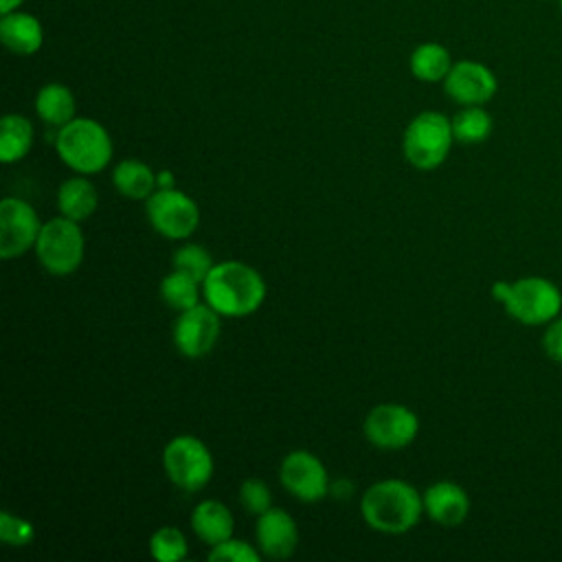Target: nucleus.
<instances>
[{"label": "nucleus", "instance_id": "3", "mask_svg": "<svg viewBox=\"0 0 562 562\" xmlns=\"http://www.w3.org/2000/svg\"><path fill=\"white\" fill-rule=\"evenodd\" d=\"M492 296L522 325L551 323L562 310L558 285L544 277H522L514 283L496 281L492 285Z\"/></svg>", "mask_w": 562, "mask_h": 562}, {"label": "nucleus", "instance_id": "24", "mask_svg": "<svg viewBox=\"0 0 562 562\" xmlns=\"http://www.w3.org/2000/svg\"><path fill=\"white\" fill-rule=\"evenodd\" d=\"M198 285H200V281H195L193 277H189L180 270H171L160 281V296L171 310L184 312V310L198 305V296H200Z\"/></svg>", "mask_w": 562, "mask_h": 562}, {"label": "nucleus", "instance_id": "2", "mask_svg": "<svg viewBox=\"0 0 562 562\" xmlns=\"http://www.w3.org/2000/svg\"><path fill=\"white\" fill-rule=\"evenodd\" d=\"M424 512V496L402 481L386 479L373 483L360 501L364 522L380 533H404L413 529Z\"/></svg>", "mask_w": 562, "mask_h": 562}, {"label": "nucleus", "instance_id": "32", "mask_svg": "<svg viewBox=\"0 0 562 562\" xmlns=\"http://www.w3.org/2000/svg\"><path fill=\"white\" fill-rule=\"evenodd\" d=\"M24 0H0V13H11L15 11Z\"/></svg>", "mask_w": 562, "mask_h": 562}, {"label": "nucleus", "instance_id": "16", "mask_svg": "<svg viewBox=\"0 0 562 562\" xmlns=\"http://www.w3.org/2000/svg\"><path fill=\"white\" fill-rule=\"evenodd\" d=\"M0 40L4 48L15 55H33L42 48L44 31L35 15L15 9L11 13H2Z\"/></svg>", "mask_w": 562, "mask_h": 562}, {"label": "nucleus", "instance_id": "19", "mask_svg": "<svg viewBox=\"0 0 562 562\" xmlns=\"http://www.w3.org/2000/svg\"><path fill=\"white\" fill-rule=\"evenodd\" d=\"M112 182L114 189L130 200H147L158 189L151 167L134 158H125L114 167Z\"/></svg>", "mask_w": 562, "mask_h": 562}, {"label": "nucleus", "instance_id": "1", "mask_svg": "<svg viewBox=\"0 0 562 562\" xmlns=\"http://www.w3.org/2000/svg\"><path fill=\"white\" fill-rule=\"evenodd\" d=\"M202 294L222 316H248L263 303L266 281L244 261H222L202 281Z\"/></svg>", "mask_w": 562, "mask_h": 562}, {"label": "nucleus", "instance_id": "12", "mask_svg": "<svg viewBox=\"0 0 562 562\" xmlns=\"http://www.w3.org/2000/svg\"><path fill=\"white\" fill-rule=\"evenodd\" d=\"M220 316L209 303L193 305L180 312L173 325L176 349L187 358L206 356L220 338Z\"/></svg>", "mask_w": 562, "mask_h": 562}, {"label": "nucleus", "instance_id": "30", "mask_svg": "<svg viewBox=\"0 0 562 562\" xmlns=\"http://www.w3.org/2000/svg\"><path fill=\"white\" fill-rule=\"evenodd\" d=\"M542 349L551 360L562 362V318H553L549 323L542 336Z\"/></svg>", "mask_w": 562, "mask_h": 562}, {"label": "nucleus", "instance_id": "9", "mask_svg": "<svg viewBox=\"0 0 562 562\" xmlns=\"http://www.w3.org/2000/svg\"><path fill=\"white\" fill-rule=\"evenodd\" d=\"M362 430L369 443H373L375 448L400 450L413 443V439L417 437L419 419L404 404H378L364 417Z\"/></svg>", "mask_w": 562, "mask_h": 562}, {"label": "nucleus", "instance_id": "22", "mask_svg": "<svg viewBox=\"0 0 562 562\" xmlns=\"http://www.w3.org/2000/svg\"><path fill=\"white\" fill-rule=\"evenodd\" d=\"M411 72L419 81H443L452 68V59L446 46L437 42H424L411 53Z\"/></svg>", "mask_w": 562, "mask_h": 562}, {"label": "nucleus", "instance_id": "17", "mask_svg": "<svg viewBox=\"0 0 562 562\" xmlns=\"http://www.w3.org/2000/svg\"><path fill=\"white\" fill-rule=\"evenodd\" d=\"M191 527L202 542L213 547L233 536L235 520H233L231 509L222 501L206 498L195 505V509L191 514Z\"/></svg>", "mask_w": 562, "mask_h": 562}, {"label": "nucleus", "instance_id": "7", "mask_svg": "<svg viewBox=\"0 0 562 562\" xmlns=\"http://www.w3.org/2000/svg\"><path fill=\"white\" fill-rule=\"evenodd\" d=\"M162 465L169 481L184 492L202 490L213 476V454L193 435L173 437L162 450Z\"/></svg>", "mask_w": 562, "mask_h": 562}, {"label": "nucleus", "instance_id": "8", "mask_svg": "<svg viewBox=\"0 0 562 562\" xmlns=\"http://www.w3.org/2000/svg\"><path fill=\"white\" fill-rule=\"evenodd\" d=\"M151 228L167 239H187L200 224L198 204L180 189H156L145 200Z\"/></svg>", "mask_w": 562, "mask_h": 562}, {"label": "nucleus", "instance_id": "14", "mask_svg": "<svg viewBox=\"0 0 562 562\" xmlns=\"http://www.w3.org/2000/svg\"><path fill=\"white\" fill-rule=\"evenodd\" d=\"M255 536L259 551L274 560L290 558L299 544V529L294 518L279 507H270L268 512L257 516Z\"/></svg>", "mask_w": 562, "mask_h": 562}, {"label": "nucleus", "instance_id": "10", "mask_svg": "<svg viewBox=\"0 0 562 562\" xmlns=\"http://www.w3.org/2000/svg\"><path fill=\"white\" fill-rule=\"evenodd\" d=\"M42 231L35 209L20 198L0 202V257L13 259L35 246Z\"/></svg>", "mask_w": 562, "mask_h": 562}, {"label": "nucleus", "instance_id": "5", "mask_svg": "<svg viewBox=\"0 0 562 562\" xmlns=\"http://www.w3.org/2000/svg\"><path fill=\"white\" fill-rule=\"evenodd\" d=\"M452 121L435 110L419 112L404 130L402 149L406 160L417 169L439 167L452 147Z\"/></svg>", "mask_w": 562, "mask_h": 562}, {"label": "nucleus", "instance_id": "23", "mask_svg": "<svg viewBox=\"0 0 562 562\" xmlns=\"http://www.w3.org/2000/svg\"><path fill=\"white\" fill-rule=\"evenodd\" d=\"M450 121L454 140L463 145L483 143L492 134V116L481 105H465Z\"/></svg>", "mask_w": 562, "mask_h": 562}, {"label": "nucleus", "instance_id": "31", "mask_svg": "<svg viewBox=\"0 0 562 562\" xmlns=\"http://www.w3.org/2000/svg\"><path fill=\"white\" fill-rule=\"evenodd\" d=\"M156 187H158V189H171V187H176V180H173L171 171H167V169L158 171V173H156Z\"/></svg>", "mask_w": 562, "mask_h": 562}, {"label": "nucleus", "instance_id": "18", "mask_svg": "<svg viewBox=\"0 0 562 562\" xmlns=\"http://www.w3.org/2000/svg\"><path fill=\"white\" fill-rule=\"evenodd\" d=\"M97 189L88 178H83V173L64 180L57 189L59 213L75 222L88 220L97 211Z\"/></svg>", "mask_w": 562, "mask_h": 562}, {"label": "nucleus", "instance_id": "28", "mask_svg": "<svg viewBox=\"0 0 562 562\" xmlns=\"http://www.w3.org/2000/svg\"><path fill=\"white\" fill-rule=\"evenodd\" d=\"M35 538V527L26 518L9 512L0 514V540L9 547H26Z\"/></svg>", "mask_w": 562, "mask_h": 562}, {"label": "nucleus", "instance_id": "13", "mask_svg": "<svg viewBox=\"0 0 562 562\" xmlns=\"http://www.w3.org/2000/svg\"><path fill=\"white\" fill-rule=\"evenodd\" d=\"M496 88L498 83L494 72L485 64L472 59L452 64L443 79L446 94L461 105H483L496 94Z\"/></svg>", "mask_w": 562, "mask_h": 562}, {"label": "nucleus", "instance_id": "11", "mask_svg": "<svg viewBox=\"0 0 562 562\" xmlns=\"http://www.w3.org/2000/svg\"><path fill=\"white\" fill-rule=\"evenodd\" d=\"M279 476L283 487L299 501L314 503L329 492V476L323 461L310 450H292L283 457Z\"/></svg>", "mask_w": 562, "mask_h": 562}, {"label": "nucleus", "instance_id": "25", "mask_svg": "<svg viewBox=\"0 0 562 562\" xmlns=\"http://www.w3.org/2000/svg\"><path fill=\"white\" fill-rule=\"evenodd\" d=\"M187 538L176 527H160L149 538V553L158 562H180L187 558Z\"/></svg>", "mask_w": 562, "mask_h": 562}, {"label": "nucleus", "instance_id": "21", "mask_svg": "<svg viewBox=\"0 0 562 562\" xmlns=\"http://www.w3.org/2000/svg\"><path fill=\"white\" fill-rule=\"evenodd\" d=\"M33 145V125L22 114H7L0 121V160L4 165L22 160Z\"/></svg>", "mask_w": 562, "mask_h": 562}, {"label": "nucleus", "instance_id": "15", "mask_svg": "<svg viewBox=\"0 0 562 562\" xmlns=\"http://www.w3.org/2000/svg\"><path fill=\"white\" fill-rule=\"evenodd\" d=\"M424 512L441 527H457L468 518L470 498L452 481H437L424 492Z\"/></svg>", "mask_w": 562, "mask_h": 562}, {"label": "nucleus", "instance_id": "26", "mask_svg": "<svg viewBox=\"0 0 562 562\" xmlns=\"http://www.w3.org/2000/svg\"><path fill=\"white\" fill-rule=\"evenodd\" d=\"M213 266L215 263H213L209 250L202 248L200 244H184L171 257V270H180L200 283L206 279V274L211 272Z\"/></svg>", "mask_w": 562, "mask_h": 562}, {"label": "nucleus", "instance_id": "33", "mask_svg": "<svg viewBox=\"0 0 562 562\" xmlns=\"http://www.w3.org/2000/svg\"><path fill=\"white\" fill-rule=\"evenodd\" d=\"M560 9H562V0H560Z\"/></svg>", "mask_w": 562, "mask_h": 562}, {"label": "nucleus", "instance_id": "27", "mask_svg": "<svg viewBox=\"0 0 562 562\" xmlns=\"http://www.w3.org/2000/svg\"><path fill=\"white\" fill-rule=\"evenodd\" d=\"M239 503L248 514L261 516L272 507V494L270 487L259 479H246L239 485Z\"/></svg>", "mask_w": 562, "mask_h": 562}, {"label": "nucleus", "instance_id": "4", "mask_svg": "<svg viewBox=\"0 0 562 562\" xmlns=\"http://www.w3.org/2000/svg\"><path fill=\"white\" fill-rule=\"evenodd\" d=\"M57 154L77 173H97L112 158V138L94 119H72L59 127L55 138Z\"/></svg>", "mask_w": 562, "mask_h": 562}, {"label": "nucleus", "instance_id": "6", "mask_svg": "<svg viewBox=\"0 0 562 562\" xmlns=\"http://www.w3.org/2000/svg\"><path fill=\"white\" fill-rule=\"evenodd\" d=\"M83 248L86 241L79 222L64 215L42 224V231L35 241L40 263L44 266V270L57 277L70 274L81 266Z\"/></svg>", "mask_w": 562, "mask_h": 562}, {"label": "nucleus", "instance_id": "29", "mask_svg": "<svg viewBox=\"0 0 562 562\" xmlns=\"http://www.w3.org/2000/svg\"><path fill=\"white\" fill-rule=\"evenodd\" d=\"M209 560L217 562V560H231V562H257L259 560V551L237 538H226L220 544H213V549L209 551Z\"/></svg>", "mask_w": 562, "mask_h": 562}, {"label": "nucleus", "instance_id": "20", "mask_svg": "<svg viewBox=\"0 0 562 562\" xmlns=\"http://www.w3.org/2000/svg\"><path fill=\"white\" fill-rule=\"evenodd\" d=\"M37 116L53 127H61L75 119V97L64 83H46L35 97Z\"/></svg>", "mask_w": 562, "mask_h": 562}]
</instances>
